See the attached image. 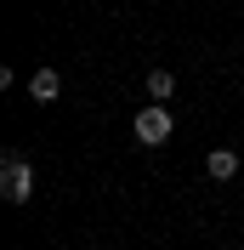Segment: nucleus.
Here are the masks:
<instances>
[{
  "label": "nucleus",
  "mask_w": 244,
  "mask_h": 250,
  "mask_svg": "<svg viewBox=\"0 0 244 250\" xmlns=\"http://www.w3.org/2000/svg\"><path fill=\"white\" fill-rule=\"evenodd\" d=\"M0 193H6L12 205H29V199H34V165L17 154V148L0 154Z\"/></svg>",
  "instance_id": "f257e3e1"
},
{
  "label": "nucleus",
  "mask_w": 244,
  "mask_h": 250,
  "mask_svg": "<svg viewBox=\"0 0 244 250\" xmlns=\"http://www.w3.org/2000/svg\"><path fill=\"white\" fill-rule=\"evenodd\" d=\"M170 131H176V114L165 108V103H153V108L137 114V142L142 148H159V142H170Z\"/></svg>",
  "instance_id": "f03ea898"
},
{
  "label": "nucleus",
  "mask_w": 244,
  "mask_h": 250,
  "mask_svg": "<svg viewBox=\"0 0 244 250\" xmlns=\"http://www.w3.org/2000/svg\"><path fill=\"white\" fill-rule=\"evenodd\" d=\"M29 97H34V103H57V97H62V74H57V68H34V74H29Z\"/></svg>",
  "instance_id": "7ed1b4c3"
},
{
  "label": "nucleus",
  "mask_w": 244,
  "mask_h": 250,
  "mask_svg": "<svg viewBox=\"0 0 244 250\" xmlns=\"http://www.w3.org/2000/svg\"><path fill=\"white\" fill-rule=\"evenodd\" d=\"M204 171H210V182H233L239 176V154L233 148H216V154H204Z\"/></svg>",
  "instance_id": "20e7f679"
},
{
  "label": "nucleus",
  "mask_w": 244,
  "mask_h": 250,
  "mask_svg": "<svg viewBox=\"0 0 244 250\" xmlns=\"http://www.w3.org/2000/svg\"><path fill=\"white\" fill-rule=\"evenodd\" d=\"M170 91H176V74H170V68H153L148 74V97L153 103H170Z\"/></svg>",
  "instance_id": "39448f33"
}]
</instances>
